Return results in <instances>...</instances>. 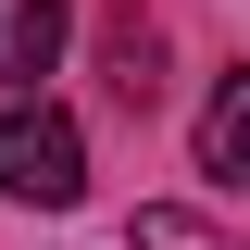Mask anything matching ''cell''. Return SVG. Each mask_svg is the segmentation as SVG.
<instances>
[{
	"label": "cell",
	"instance_id": "obj_3",
	"mask_svg": "<svg viewBox=\"0 0 250 250\" xmlns=\"http://www.w3.org/2000/svg\"><path fill=\"white\" fill-rule=\"evenodd\" d=\"M200 175H238V188H250V62L200 100Z\"/></svg>",
	"mask_w": 250,
	"mask_h": 250
},
{
	"label": "cell",
	"instance_id": "obj_4",
	"mask_svg": "<svg viewBox=\"0 0 250 250\" xmlns=\"http://www.w3.org/2000/svg\"><path fill=\"white\" fill-rule=\"evenodd\" d=\"M100 62H113V100H125V113H150V100H163V38L138 25V13L100 25Z\"/></svg>",
	"mask_w": 250,
	"mask_h": 250
},
{
	"label": "cell",
	"instance_id": "obj_2",
	"mask_svg": "<svg viewBox=\"0 0 250 250\" xmlns=\"http://www.w3.org/2000/svg\"><path fill=\"white\" fill-rule=\"evenodd\" d=\"M62 62V0H0V88Z\"/></svg>",
	"mask_w": 250,
	"mask_h": 250
},
{
	"label": "cell",
	"instance_id": "obj_5",
	"mask_svg": "<svg viewBox=\"0 0 250 250\" xmlns=\"http://www.w3.org/2000/svg\"><path fill=\"white\" fill-rule=\"evenodd\" d=\"M125 250H225V238H213L200 213H175V200H150V213L125 225Z\"/></svg>",
	"mask_w": 250,
	"mask_h": 250
},
{
	"label": "cell",
	"instance_id": "obj_1",
	"mask_svg": "<svg viewBox=\"0 0 250 250\" xmlns=\"http://www.w3.org/2000/svg\"><path fill=\"white\" fill-rule=\"evenodd\" d=\"M0 200H38V213L88 200V138H75L62 100H13L0 113Z\"/></svg>",
	"mask_w": 250,
	"mask_h": 250
}]
</instances>
